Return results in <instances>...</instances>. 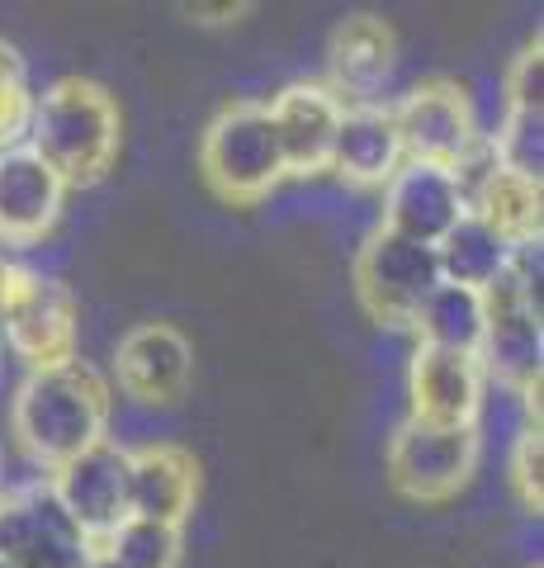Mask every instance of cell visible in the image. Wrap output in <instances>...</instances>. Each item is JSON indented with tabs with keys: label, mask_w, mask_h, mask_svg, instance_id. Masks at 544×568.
<instances>
[{
	"label": "cell",
	"mask_w": 544,
	"mask_h": 568,
	"mask_svg": "<svg viewBox=\"0 0 544 568\" xmlns=\"http://www.w3.org/2000/svg\"><path fill=\"white\" fill-rule=\"evenodd\" d=\"M10 432L29 465L52 474L66 459L110 440V388L81 361L33 369L10 403Z\"/></svg>",
	"instance_id": "cell-1"
},
{
	"label": "cell",
	"mask_w": 544,
	"mask_h": 568,
	"mask_svg": "<svg viewBox=\"0 0 544 568\" xmlns=\"http://www.w3.org/2000/svg\"><path fill=\"white\" fill-rule=\"evenodd\" d=\"M24 148L72 185H95L119 156V104L95 81L66 77L33 100Z\"/></svg>",
	"instance_id": "cell-2"
},
{
	"label": "cell",
	"mask_w": 544,
	"mask_h": 568,
	"mask_svg": "<svg viewBox=\"0 0 544 568\" xmlns=\"http://www.w3.org/2000/svg\"><path fill=\"white\" fill-rule=\"evenodd\" d=\"M544 323H540V242L512 246L506 271L483 290V375L521 388L540 379Z\"/></svg>",
	"instance_id": "cell-3"
},
{
	"label": "cell",
	"mask_w": 544,
	"mask_h": 568,
	"mask_svg": "<svg viewBox=\"0 0 544 568\" xmlns=\"http://www.w3.org/2000/svg\"><path fill=\"white\" fill-rule=\"evenodd\" d=\"M199 171L223 200L256 204L285 181V152H279L275 123L266 104H233L223 110L199 142Z\"/></svg>",
	"instance_id": "cell-4"
},
{
	"label": "cell",
	"mask_w": 544,
	"mask_h": 568,
	"mask_svg": "<svg viewBox=\"0 0 544 568\" xmlns=\"http://www.w3.org/2000/svg\"><path fill=\"white\" fill-rule=\"evenodd\" d=\"M479 469V426L408 417L389 440V484L412 503H445Z\"/></svg>",
	"instance_id": "cell-5"
},
{
	"label": "cell",
	"mask_w": 544,
	"mask_h": 568,
	"mask_svg": "<svg viewBox=\"0 0 544 568\" xmlns=\"http://www.w3.org/2000/svg\"><path fill=\"white\" fill-rule=\"evenodd\" d=\"M435 284H441V265H435L431 246L398 237L389 227H374L365 237L356 256V294L374 323L412 327Z\"/></svg>",
	"instance_id": "cell-6"
},
{
	"label": "cell",
	"mask_w": 544,
	"mask_h": 568,
	"mask_svg": "<svg viewBox=\"0 0 544 568\" xmlns=\"http://www.w3.org/2000/svg\"><path fill=\"white\" fill-rule=\"evenodd\" d=\"M402 156L445 171H464L483 152L473 100L454 81H421L393 104Z\"/></svg>",
	"instance_id": "cell-7"
},
{
	"label": "cell",
	"mask_w": 544,
	"mask_h": 568,
	"mask_svg": "<svg viewBox=\"0 0 544 568\" xmlns=\"http://www.w3.org/2000/svg\"><path fill=\"white\" fill-rule=\"evenodd\" d=\"M91 555V540L52 503L48 478L0 488V559L10 568H85Z\"/></svg>",
	"instance_id": "cell-8"
},
{
	"label": "cell",
	"mask_w": 544,
	"mask_h": 568,
	"mask_svg": "<svg viewBox=\"0 0 544 568\" xmlns=\"http://www.w3.org/2000/svg\"><path fill=\"white\" fill-rule=\"evenodd\" d=\"M48 493H52V503L62 507V517L95 549L129 517V450L100 440V446H91L85 455L52 469Z\"/></svg>",
	"instance_id": "cell-9"
},
{
	"label": "cell",
	"mask_w": 544,
	"mask_h": 568,
	"mask_svg": "<svg viewBox=\"0 0 544 568\" xmlns=\"http://www.w3.org/2000/svg\"><path fill=\"white\" fill-rule=\"evenodd\" d=\"M469 213L460 175L445 166H427V162H402L393 171V181L383 185V223L389 233L435 246L454 223Z\"/></svg>",
	"instance_id": "cell-10"
},
{
	"label": "cell",
	"mask_w": 544,
	"mask_h": 568,
	"mask_svg": "<svg viewBox=\"0 0 544 568\" xmlns=\"http://www.w3.org/2000/svg\"><path fill=\"white\" fill-rule=\"evenodd\" d=\"M114 379L137 407H166L185 398L189 379H195V351L171 323H143L119 342Z\"/></svg>",
	"instance_id": "cell-11"
},
{
	"label": "cell",
	"mask_w": 544,
	"mask_h": 568,
	"mask_svg": "<svg viewBox=\"0 0 544 568\" xmlns=\"http://www.w3.org/2000/svg\"><path fill=\"white\" fill-rule=\"evenodd\" d=\"M408 394H412V417L421 422L479 426L487 375H483L479 355L417 346L412 369H408Z\"/></svg>",
	"instance_id": "cell-12"
},
{
	"label": "cell",
	"mask_w": 544,
	"mask_h": 568,
	"mask_svg": "<svg viewBox=\"0 0 544 568\" xmlns=\"http://www.w3.org/2000/svg\"><path fill=\"white\" fill-rule=\"evenodd\" d=\"M266 110H270L289 175H318L331 166V148H337V129H341V100L327 85L298 81L289 91H279Z\"/></svg>",
	"instance_id": "cell-13"
},
{
	"label": "cell",
	"mask_w": 544,
	"mask_h": 568,
	"mask_svg": "<svg viewBox=\"0 0 544 568\" xmlns=\"http://www.w3.org/2000/svg\"><path fill=\"white\" fill-rule=\"evenodd\" d=\"M66 185L29 148L0 152V242L33 246L52 233Z\"/></svg>",
	"instance_id": "cell-14"
},
{
	"label": "cell",
	"mask_w": 544,
	"mask_h": 568,
	"mask_svg": "<svg viewBox=\"0 0 544 568\" xmlns=\"http://www.w3.org/2000/svg\"><path fill=\"white\" fill-rule=\"evenodd\" d=\"M398 67V39L393 29L374 20V14H356L331 33V52H327V71L331 85L327 91L341 104H374V95L389 85Z\"/></svg>",
	"instance_id": "cell-15"
},
{
	"label": "cell",
	"mask_w": 544,
	"mask_h": 568,
	"mask_svg": "<svg viewBox=\"0 0 544 568\" xmlns=\"http://www.w3.org/2000/svg\"><path fill=\"white\" fill-rule=\"evenodd\" d=\"M402 162L408 156H402V138L389 104H341V129L327 171H337L341 181L360 190H374L389 185Z\"/></svg>",
	"instance_id": "cell-16"
},
{
	"label": "cell",
	"mask_w": 544,
	"mask_h": 568,
	"mask_svg": "<svg viewBox=\"0 0 544 568\" xmlns=\"http://www.w3.org/2000/svg\"><path fill=\"white\" fill-rule=\"evenodd\" d=\"M199 469L181 446L129 450V517L181 526L195 511Z\"/></svg>",
	"instance_id": "cell-17"
},
{
	"label": "cell",
	"mask_w": 544,
	"mask_h": 568,
	"mask_svg": "<svg viewBox=\"0 0 544 568\" xmlns=\"http://www.w3.org/2000/svg\"><path fill=\"white\" fill-rule=\"evenodd\" d=\"M464 200L469 209L479 213L487 227H497V233L521 246V242H540V185L521 181V175H506L493 166V156H487V166L479 171V181L464 185Z\"/></svg>",
	"instance_id": "cell-18"
},
{
	"label": "cell",
	"mask_w": 544,
	"mask_h": 568,
	"mask_svg": "<svg viewBox=\"0 0 544 568\" xmlns=\"http://www.w3.org/2000/svg\"><path fill=\"white\" fill-rule=\"evenodd\" d=\"M435 265H441V284H464V290H487L512 261V242L497 227H487L479 213H464L450 233L431 246Z\"/></svg>",
	"instance_id": "cell-19"
},
{
	"label": "cell",
	"mask_w": 544,
	"mask_h": 568,
	"mask_svg": "<svg viewBox=\"0 0 544 568\" xmlns=\"http://www.w3.org/2000/svg\"><path fill=\"white\" fill-rule=\"evenodd\" d=\"M412 327L421 336V346L479 355V346H483V290H464V284H435Z\"/></svg>",
	"instance_id": "cell-20"
},
{
	"label": "cell",
	"mask_w": 544,
	"mask_h": 568,
	"mask_svg": "<svg viewBox=\"0 0 544 568\" xmlns=\"http://www.w3.org/2000/svg\"><path fill=\"white\" fill-rule=\"evenodd\" d=\"M95 555H104L114 568H175L181 564V526L124 517L95 545Z\"/></svg>",
	"instance_id": "cell-21"
},
{
	"label": "cell",
	"mask_w": 544,
	"mask_h": 568,
	"mask_svg": "<svg viewBox=\"0 0 544 568\" xmlns=\"http://www.w3.org/2000/svg\"><path fill=\"white\" fill-rule=\"evenodd\" d=\"M487 156H493L497 171L540 185V175H544V114L540 110H506Z\"/></svg>",
	"instance_id": "cell-22"
},
{
	"label": "cell",
	"mask_w": 544,
	"mask_h": 568,
	"mask_svg": "<svg viewBox=\"0 0 544 568\" xmlns=\"http://www.w3.org/2000/svg\"><path fill=\"white\" fill-rule=\"evenodd\" d=\"M512 488L521 497V507L540 517V507H544V436H540V426H521V432H516V446H512Z\"/></svg>",
	"instance_id": "cell-23"
},
{
	"label": "cell",
	"mask_w": 544,
	"mask_h": 568,
	"mask_svg": "<svg viewBox=\"0 0 544 568\" xmlns=\"http://www.w3.org/2000/svg\"><path fill=\"white\" fill-rule=\"evenodd\" d=\"M540 85H544V52L535 39L506 67V110H540Z\"/></svg>",
	"instance_id": "cell-24"
},
{
	"label": "cell",
	"mask_w": 544,
	"mask_h": 568,
	"mask_svg": "<svg viewBox=\"0 0 544 568\" xmlns=\"http://www.w3.org/2000/svg\"><path fill=\"white\" fill-rule=\"evenodd\" d=\"M252 6H185L189 20H199V24H227V20H237V14H247Z\"/></svg>",
	"instance_id": "cell-25"
},
{
	"label": "cell",
	"mask_w": 544,
	"mask_h": 568,
	"mask_svg": "<svg viewBox=\"0 0 544 568\" xmlns=\"http://www.w3.org/2000/svg\"><path fill=\"white\" fill-rule=\"evenodd\" d=\"M0 85H24V58L0 39Z\"/></svg>",
	"instance_id": "cell-26"
},
{
	"label": "cell",
	"mask_w": 544,
	"mask_h": 568,
	"mask_svg": "<svg viewBox=\"0 0 544 568\" xmlns=\"http://www.w3.org/2000/svg\"><path fill=\"white\" fill-rule=\"evenodd\" d=\"M85 568H114V564L104 559V555H91V564H85Z\"/></svg>",
	"instance_id": "cell-27"
},
{
	"label": "cell",
	"mask_w": 544,
	"mask_h": 568,
	"mask_svg": "<svg viewBox=\"0 0 544 568\" xmlns=\"http://www.w3.org/2000/svg\"><path fill=\"white\" fill-rule=\"evenodd\" d=\"M0 568H10V564H6V559H0Z\"/></svg>",
	"instance_id": "cell-28"
},
{
	"label": "cell",
	"mask_w": 544,
	"mask_h": 568,
	"mask_svg": "<svg viewBox=\"0 0 544 568\" xmlns=\"http://www.w3.org/2000/svg\"><path fill=\"white\" fill-rule=\"evenodd\" d=\"M0 465H6V459H0Z\"/></svg>",
	"instance_id": "cell-29"
}]
</instances>
